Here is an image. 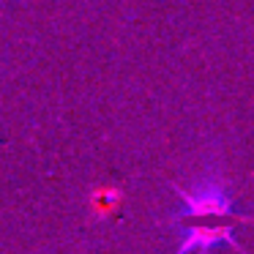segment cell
<instances>
[{
  "label": "cell",
  "mask_w": 254,
  "mask_h": 254,
  "mask_svg": "<svg viewBox=\"0 0 254 254\" xmlns=\"http://www.w3.org/2000/svg\"><path fill=\"white\" fill-rule=\"evenodd\" d=\"M183 205L186 210L181 213V254H186L189 249H208L230 238L235 216H232L230 197L216 183H202L194 194H183Z\"/></svg>",
  "instance_id": "6da1fadb"
}]
</instances>
